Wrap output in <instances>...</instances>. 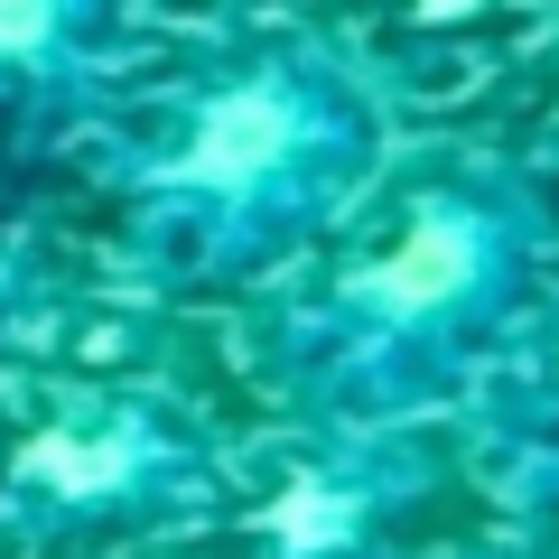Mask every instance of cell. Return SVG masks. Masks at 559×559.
<instances>
[{
    "label": "cell",
    "instance_id": "1",
    "mask_svg": "<svg viewBox=\"0 0 559 559\" xmlns=\"http://www.w3.org/2000/svg\"><path fill=\"white\" fill-rule=\"evenodd\" d=\"M476 280H485V224L457 215V205H439V215H419L411 234L364 271V308H382V318H439V308H457Z\"/></svg>",
    "mask_w": 559,
    "mask_h": 559
},
{
    "label": "cell",
    "instance_id": "2",
    "mask_svg": "<svg viewBox=\"0 0 559 559\" xmlns=\"http://www.w3.org/2000/svg\"><path fill=\"white\" fill-rule=\"evenodd\" d=\"M289 140H299V103L280 94V84H234V94H215L197 112L178 178H197V187H261L280 159H289Z\"/></svg>",
    "mask_w": 559,
    "mask_h": 559
},
{
    "label": "cell",
    "instance_id": "3",
    "mask_svg": "<svg viewBox=\"0 0 559 559\" xmlns=\"http://www.w3.org/2000/svg\"><path fill=\"white\" fill-rule=\"evenodd\" d=\"M271 540L289 559L345 550V540H355V495H336V485H299L289 503H271Z\"/></svg>",
    "mask_w": 559,
    "mask_h": 559
},
{
    "label": "cell",
    "instance_id": "4",
    "mask_svg": "<svg viewBox=\"0 0 559 559\" xmlns=\"http://www.w3.org/2000/svg\"><path fill=\"white\" fill-rule=\"evenodd\" d=\"M28 476H47L57 495H103V485L131 476V439H66V429H47L38 448H28Z\"/></svg>",
    "mask_w": 559,
    "mask_h": 559
},
{
    "label": "cell",
    "instance_id": "5",
    "mask_svg": "<svg viewBox=\"0 0 559 559\" xmlns=\"http://www.w3.org/2000/svg\"><path fill=\"white\" fill-rule=\"evenodd\" d=\"M66 28V0H0V57H38Z\"/></svg>",
    "mask_w": 559,
    "mask_h": 559
}]
</instances>
